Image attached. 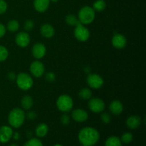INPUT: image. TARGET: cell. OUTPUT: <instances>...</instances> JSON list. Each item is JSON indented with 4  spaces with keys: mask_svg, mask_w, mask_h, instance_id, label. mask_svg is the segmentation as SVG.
I'll return each mask as SVG.
<instances>
[{
    "mask_svg": "<svg viewBox=\"0 0 146 146\" xmlns=\"http://www.w3.org/2000/svg\"><path fill=\"white\" fill-rule=\"evenodd\" d=\"M56 106L61 112H69L74 106V101L72 98L70 96L66 94L60 96L56 101Z\"/></svg>",
    "mask_w": 146,
    "mask_h": 146,
    "instance_id": "obj_4",
    "label": "cell"
},
{
    "mask_svg": "<svg viewBox=\"0 0 146 146\" xmlns=\"http://www.w3.org/2000/svg\"><path fill=\"white\" fill-rule=\"evenodd\" d=\"M126 38L123 34H115L112 38V44L115 48L121 49L126 46Z\"/></svg>",
    "mask_w": 146,
    "mask_h": 146,
    "instance_id": "obj_13",
    "label": "cell"
},
{
    "mask_svg": "<svg viewBox=\"0 0 146 146\" xmlns=\"http://www.w3.org/2000/svg\"><path fill=\"white\" fill-rule=\"evenodd\" d=\"M66 22L69 26H74L76 27L78 24H79L80 21L78 20V17L75 16L74 14H68L66 17Z\"/></svg>",
    "mask_w": 146,
    "mask_h": 146,
    "instance_id": "obj_24",
    "label": "cell"
},
{
    "mask_svg": "<svg viewBox=\"0 0 146 146\" xmlns=\"http://www.w3.org/2000/svg\"><path fill=\"white\" fill-rule=\"evenodd\" d=\"M13 130L11 127L3 125L0 127V143H6L12 138Z\"/></svg>",
    "mask_w": 146,
    "mask_h": 146,
    "instance_id": "obj_10",
    "label": "cell"
},
{
    "mask_svg": "<svg viewBox=\"0 0 146 146\" xmlns=\"http://www.w3.org/2000/svg\"><path fill=\"white\" fill-rule=\"evenodd\" d=\"M74 36L76 38L80 41H86L90 36L89 30L84 26L81 22L77 24L74 29Z\"/></svg>",
    "mask_w": 146,
    "mask_h": 146,
    "instance_id": "obj_6",
    "label": "cell"
},
{
    "mask_svg": "<svg viewBox=\"0 0 146 146\" xmlns=\"http://www.w3.org/2000/svg\"><path fill=\"white\" fill-rule=\"evenodd\" d=\"M105 146H122V142L118 137L111 136L106 141Z\"/></svg>",
    "mask_w": 146,
    "mask_h": 146,
    "instance_id": "obj_21",
    "label": "cell"
},
{
    "mask_svg": "<svg viewBox=\"0 0 146 146\" xmlns=\"http://www.w3.org/2000/svg\"><path fill=\"white\" fill-rule=\"evenodd\" d=\"M16 82L20 89L27 91L33 86V79L31 76L27 73H20L16 77Z\"/></svg>",
    "mask_w": 146,
    "mask_h": 146,
    "instance_id": "obj_5",
    "label": "cell"
},
{
    "mask_svg": "<svg viewBox=\"0 0 146 146\" xmlns=\"http://www.w3.org/2000/svg\"><path fill=\"white\" fill-rule=\"evenodd\" d=\"M141 118L138 115H132L128 118L126 121V125L131 129H136L141 125Z\"/></svg>",
    "mask_w": 146,
    "mask_h": 146,
    "instance_id": "obj_18",
    "label": "cell"
},
{
    "mask_svg": "<svg viewBox=\"0 0 146 146\" xmlns=\"http://www.w3.org/2000/svg\"><path fill=\"white\" fill-rule=\"evenodd\" d=\"M100 134L98 131L92 127H86L82 128L78 133V140L81 145L93 146L98 141Z\"/></svg>",
    "mask_w": 146,
    "mask_h": 146,
    "instance_id": "obj_1",
    "label": "cell"
},
{
    "mask_svg": "<svg viewBox=\"0 0 146 146\" xmlns=\"http://www.w3.org/2000/svg\"><path fill=\"white\" fill-rule=\"evenodd\" d=\"M9 56V51L4 46H0V62L4 61Z\"/></svg>",
    "mask_w": 146,
    "mask_h": 146,
    "instance_id": "obj_28",
    "label": "cell"
},
{
    "mask_svg": "<svg viewBox=\"0 0 146 146\" xmlns=\"http://www.w3.org/2000/svg\"><path fill=\"white\" fill-rule=\"evenodd\" d=\"M9 146H18L17 145V144H11V145H9Z\"/></svg>",
    "mask_w": 146,
    "mask_h": 146,
    "instance_id": "obj_40",
    "label": "cell"
},
{
    "mask_svg": "<svg viewBox=\"0 0 146 146\" xmlns=\"http://www.w3.org/2000/svg\"><path fill=\"white\" fill-rule=\"evenodd\" d=\"M16 77H17V76H16V74H14L13 71L9 72L8 74H7V78H8V79L11 80V81H14V80H15Z\"/></svg>",
    "mask_w": 146,
    "mask_h": 146,
    "instance_id": "obj_36",
    "label": "cell"
},
{
    "mask_svg": "<svg viewBox=\"0 0 146 146\" xmlns=\"http://www.w3.org/2000/svg\"><path fill=\"white\" fill-rule=\"evenodd\" d=\"M86 81L88 85L94 89H98L104 85V79L96 74H90L87 76Z\"/></svg>",
    "mask_w": 146,
    "mask_h": 146,
    "instance_id": "obj_7",
    "label": "cell"
},
{
    "mask_svg": "<svg viewBox=\"0 0 146 146\" xmlns=\"http://www.w3.org/2000/svg\"><path fill=\"white\" fill-rule=\"evenodd\" d=\"M45 78L48 82H53L56 80V75L53 72H48L46 74Z\"/></svg>",
    "mask_w": 146,
    "mask_h": 146,
    "instance_id": "obj_33",
    "label": "cell"
},
{
    "mask_svg": "<svg viewBox=\"0 0 146 146\" xmlns=\"http://www.w3.org/2000/svg\"><path fill=\"white\" fill-rule=\"evenodd\" d=\"M27 137H29V138H31V135H32V132H31V131H27Z\"/></svg>",
    "mask_w": 146,
    "mask_h": 146,
    "instance_id": "obj_38",
    "label": "cell"
},
{
    "mask_svg": "<svg viewBox=\"0 0 146 146\" xmlns=\"http://www.w3.org/2000/svg\"><path fill=\"white\" fill-rule=\"evenodd\" d=\"M105 103L102 99L98 98H94L88 102V108L92 112L95 113H99L105 109Z\"/></svg>",
    "mask_w": 146,
    "mask_h": 146,
    "instance_id": "obj_8",
    "label": "cell"
},
{
    "mask_svg": "<svg viewBox=\"0 0 146 146\" xmlns=\"http://www.w3.org/2000/svg\"><path fill=\"white\" fill-rule=\"evenodd\" d=\"M78 96L83 100H89L92 96V92L88 88H84L80 90Z\"/></svg>",
    "mask_w": 146,
    "mask_h": 146,
    "instance_id": "obj_23",
    "label": "cell"
},
{
    "mask_svg": "<svg viewBox=\"0 0 146 146\" xmlns=\"http://www.w3.org/2000/svg\"><path fill=\"white\" fill-rule=\"evenodd\" d=\"M50 0H34V9L38 12H45L49 7Z\"/></svg>",
    "mask_w": 146,
    "mask_h": 146,
    "instance_id": "obj_15",
    "label": "cell"
},
{
    "mask_svg": "<svg viewBox=\"0 0 146 146\" xmlns=\"http://www.w3.org/2000/svg\"><path fill=\"white\" fill-rule=\"evenodd\" d=\"M58 0H50V1H52V2H57Z\"/></svg>",
    "mask_w": 146,
    "mask_h": 146,
    "instance_id": "obj_39",
    "label": "cell"
},
{
    "mask_svg": "<svg viewBox=\"0 0 146 146\" xmlns=\"http://www.w3.org/2000/svg\"><path fill=\"white\" fill-rule=\"evenodd\" d=\"M12 137L14 138V140H16V141H17V140L19 139L20 138V135H19V133H13V135H12Z\"/></svg>",
    "mask_w": 146,
    "mask_h": 146,
    "instance_id": "obj_37",
    "label": "cell"
},
{
    "mask_svg": "<svg viewBox=\"0 0 146 146\" xmlns=\"http://www.w3.org/2000/svg\"><path fill=\"white\" fill-rule=\"evenodd\" d=\"M6 34V27H4V24L0 23V38H2Z\"/></svg>",
    "mask_w": 146,
    "mask_h": 146,
    "instance_id": "obj_35",
    "label": "cell"
},
{
    "mask_svg": "<svg viewBox=\"0 0 146 146\" xmlns=\"http://www.w3.org/2000/svg\"><path fill=\"white\" fill-rule=\"evenodd\" d=\"M25 118L24 111L19 108H15L10 111L8 115V122L11 126L18 128L23 125Z\"/></svg>",
    "mask_w": 146,
    "mask_h": 146,
    "instance_id": "obj_2",
    "label": "cell"
},
{
    "mask_svg": "<svg viewBox=\"0 0 146 146\" xmlns=\"http://www.w3.org/2000/svg\"><path fill=\"white\" fill-rule=\"evenodd\" d=\"M78 19L82 24H89L94 21L95 19V11L88 6L83 7L78 12Z\"/></svg>",
    "mask_w": 146,
    "mask_h": 146,
    "instance_id": "obj_3",
    "label": "cell"
},
{
    "mask_svg": "<svg viewBox=\"0 0 146 146\" xmlns=\"http://www.w3.org/2000/svg\"><path fill=\"white\" fill-rule=\"evenodd\" d=\"M34 101L30 96H24L21 100V105L24 110H29L32 108Z\"/></svg>",
    "mask_w": 146,
    "mask_h": 146,
    "instance_id": "obj_20",
    "label": "cell"
},
{
    "mask_svg": "<svg viewBox=\"0 0 146 146\" xmlns=\"http://www.w3.org/2000/svg\"><path fill=\"white\" fill-rule=\"evenodd\" d=\"M133 139V135L132 133H125L122 135L121 138V141L122 143H130L131 141Z\"/></svg>",
    "mask_w": 146,
    "mask_h": 146,
    "instance_id": "obj_27",
    "label": "cell"
},
{
    "mask_svg": "<svg viewBox=\"0 0 146 146\" xmlns=\"http://www.w3.org/2000/svg\"><path fill=\"white\" fill-rule=\"evenodd\" d=\"M40 31H41V35L47 38H51L55 34V30H54V27L51 24H46L41 26Z\"/></svg>",
    "mask_w": 146,
    "mask_h": 146,
    "instance_id": "obj_17",
    "label": "cell"
},
{
    "mask_svg": "<svg viewBox=\"0 0 146 146\" xmlns=\"http://www.w3.org/2000/svg\"><path fill=\"white\" fill-rule=\"evenodd\" d=\"M34 23L32 20L28 19L24 22V28L26 31H31V30L34 29Z\"/></svg>",
    "mask_w": 146,
    "mask_h": 146,
    "instance_id": "obj_29",
    "label": "cell"
},
{
    "mask_svg": "<svg viewBox=\"0 0 146 146\" xmlns=\"http://www.w3.org/2000/svg\"><path fill=\"white\" fill-rule=\"evenodd\" d=\"M61 122L63 125H67L70 123V117L68 116V114L64 113L61 115Z\"/></svg>",
    "mask_w": 146,
    "mask_h": 146,
    "instance_id": "obj_31",
    "label": "cell"
},
{
    "mask_svg": "<svg viewBox=\"0 0 146 146\" xmlns=\"http://www.w3.org/2000/svg\"><path fill=\"white\" fill-rule=\"evenodd\" d=\"M81 146H85V145H81Z\"/></svg>",
    "mask_w": 146,
    "mask_h": 146,
    "instance_id": "obj_42",
    "label": "cell"
},
{
    "mask_svg": "<svg viewBox=\"0 0 146 146\" xmlns=\"http://www.w3.org/2000/svg\"><path fill=\"white\" fill-rule=\"evenodd\" d=\"M29 69L31 74L36 78L42 76L45 71L44 65L39 61H35L31 63Z\"/></svg>",
    "mask_w": 146,
    "mask_h": 146,
    "instance_id": "obj_9",
    "label": "cell"
},
{
    "mask_svg": "<svg viewBox=\"0 0 146 146\" xmlns=\"http://www.w3.org/2000/svg\"><path fill=\"white\" fill-rule=\"evenodd\" d=\"M23 146H43V143L39 139L31 138L25 143Z\"/></svg>",
    "mask_w": 146,
    "mask_h": 146,
    "instance_id": "obj_26",
    "label": "cell"
},
{
    "mask_svg": "<svg viewBox=\"0 0 146 146\" xmlns=\"http://www.w3.org/2000/svg\"><path fill=\"white\" fill-rule=\"evenodd\" d=\"M37 116V114L35 111H30L29 112L27 113L26 114V117L28 118L29 120H34L36 119Z\"/></svg>",
    "mask_w": 146,
    "mask_h": 146,
    "instance_id": "obj_34",
    "label": "cell"
},
{
    "mask_svg": "<svg viewBox=\"0 0 146 146\" xmlns=\"http://www.w3.org/2000/svg\"><path fill=\"white\" fill-rule=\"evenodd\" d=\"M36 135L39 138L45 136L48 132V126L46 123H40L36 128Z\"/></svg>",
    "mask_w": 146,
    "mask_h": 146,
    "instance_id": "obj_19",
    "label": "cell"
},
{
    "mask_svg": "<svg viewBox=\"0 0 146 146\" xmlns=\"http://www.w3.org/2000/svg\"><path fill=\"white\" fill-rule=\"evenodd\" d=\"M106 7V4L104 0H96L95 2L93 4V7L95 11H102Z\"/></svg>",
    "mask_w": 146,
    "mask_h": 146,
    "instance_id": "obj_22",
    "label": "cell"
},
{
    "mask_svg": "<svg viewBox=\"0 0 146 146\" xmlns=\"http://www.w3.org/2000/svg\"><path fill=\"white\" fill-rule=\"evenodd\" d=\"M19 28V23L17 20L13 19L7 23V29L11 32H16L18 31Z\"/></svg>",
    "mask_w": 146,
    "mask_h": 146,
    "instance_id": "obj_25",
    "label": "cell"
},
{
    "mask_svg": "<svg viewBox=\"0 0 146 146\" xmlns=\"http://www.w3.org/2000/svg\"><path fill=\"white\" fill-rule=\"evenodd\" d=\"M46 52V46L42 43H36L32 47V55L37 59L42 58Z\"/></svg>",
    "mask_w": 146,
    "mask_h": 146,
    "instance_id": "obj_12",
    "label": "cell"
},
{
    "mask_svg": "<svg viewBox=\"0 0 146 146\" xmlns=\"http://www.w3.org/2000/svg\"><path fill=\"white\" fill-rule=\"evenodd\" d=\"M101 119L102 121V122L105 124H108L111 122V115L108 113H102L101 115Z\"/></svg>",
    "mask_w": 146,
    "mask_h": 146,
    "instance_id": "obj_30",
    "label": "cell"
},
{
    "mask_svg": "<svg viewBox=\"0 0 146 146\" xmlns=\"http://www.w3.org/2000/svg\"><path fill=\"white\" fill-rule=\"evenodd\" d=\"M71 116H72L73 119L75 121H76V122L83 123L85 122L88 119V114L84 110L78 108V109H76L72 111Z\"/></svg>",
    "mask_w": 146,
    "mask_h": 146,
    "instance_id": "obj_14",
    "label": "cell"
},
{
    "mask_svg": "<svg viewBox=\"0 0 146 146\" xmlns=\"http://www.w3.org/2000/svg\"><path fill=\"white\" fill-rule=\"evenodd\" d=\"M54 146H62V145H59V144H56V145H54Z\"/></svg>",
    "mask_w": 146,
    "mask_h": 146,
    "instance_id": "obj_41",
    "label": "cell"
},
{
    "mask_svg": "<svg viewBox=\"0 0 146 146\" xmlns=\"http://www.w3.org/2000/svg\"><path fill=\"white\" fill-rule=\"evenodd\" d=\"M7 4L4 0H0V14H3L7 11Z\"/></svg>",
    "mask_w": 146,
    "mask_h": 146,
    "instance_id": "obj_32",
    "label": "cell"
},
{
    "mask_svg": "<svg viewBox=\"0 0 146 146\" xmlns=\"http://www.w3.org/2000/svg\"><path fill=\"white\" fill-rule=\"evenodd\" d=\"M15 42L21 48L27 47L30 43V36L28 33L21 31L17 34L15 38Z\"/></svg>",
    "mask_w": 146,
    "mask_h": 146,
    "instance_id": "obj_11",
    "label": "cell"
},
{
    "mask_svg": "<svg viewBox=\"0 0 146 146\" xmlns=\"http://www.w3.org/2000/svg\"><path fill=\"white\" fill-rule=\"evenodd\" d=\"M109 109L113 115H120L123 111V105L120 101L115 100L111 103L109 106Z\"/></svg>",
    "mask_w": 146,
    "mask_h": 146,
    "instance_id": "obj_16",
    "label": "cell"
}]
</instances>
